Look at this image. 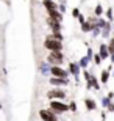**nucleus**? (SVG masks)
<instances>
[{"mask_svg": "<svg viewBox=\"0 0 114 121\" xmlns=\"http://www.w3.org/2000/svg\"><path fill=\"white\" fill-rule=\"evenodd\" d=\"M39 117L44 121H56V117L52 110H39Z\"/></svg>", "mask_w": 114, "mask_h": 121, "instance_id": "obj_4", "label": "nucleus"}, {"mask_svg": "<svg viewBox=\"0 0 114 121\" xmlns=\"http://www.w3.org/2000/svg\"><path fill=\"white\" fill-rule=\"evenodd\" d=\"M63 54L61 52H50V55H48V61L53 63V66H58L59 63H63Z\"/></svg>", "mask_w": 114, "mask_h": 121, "instance_id": "obj_3", "label": "nucleus"}, {"mask_svg": "<svg viewBox=\"0 0 114 121\" xmlns=\"http://www.w3.org/2000/svg\"><path fill=\"white\" fill-rule=\"evenodd\" d=\"M108 52H110V54H114V38L111 39L110 46H108Z\"/></svg>", "mask_w": 114, "mask_h": 121, "instance_id": "obj_12", "label": "nucleus"}, {"mask_svg": "<svg viewBox=\"0 0 114 121\" xmlns=\"http://www.w3.org/2000/svg\"><path fill=\"white\" fill-rule=\"evenodd\" d=\"M56 121H58V120H56Z\"/></svg>", "mask_w": 114, "mask_h": 121, "instance_id": "obj_20", "label": "nucleus"}, {"mask_svg": "<svg viewBox=\"0 0 114 121\" xmlns=\"http://www.w3.org/2000/svg\"><path fill=\"white\" fill-rule=\"evenodd\" d=\"M50 107H52V112H55V113H61V112H67L69 110V107H67L66 104L58 102V101H52Z\"/></svg>", "mask_w": 114, "mask_h": 121, "instance_id": "obj_2", "label": "nucleus"}, {"mask_svg": "<svg viewBox=\"0 0 114 121\" xmlns=\"http://www.w3.org/2000/svg\"><path fill=\"white\" fill-rule=\"evenodd\" d=\"M102 60H105V58H108L110 57V52H108V47H106L105 44H102L100 46V55H98Z\"/></svg>", "mask_w": 114, "mask_h": 121, "instance_id": "obj_8", "label": "nucleus"}, {"mask_svg": "<svg viewBox=\"0 0 114 121\" xmlns=\"http://www.w3.org/2000/svg\"><path fill=\"white\" fill-rule=\"evenodd\" d=\"M95 13H97V14H100V13H102V6H100V5H98V6H97V9H95Z\"/></svg>", "mask_w": 114, "mask_h": 121, "instance_id": "obj_18", "label": "nucleus"}, {"mask_svg": "<svg viewBox=\"0 0 114 121\" xmlns=\"http://www.w3.org/2000/svg\"><path fill=\"white\" fill-rule=\"evenodd\" d=\"M70 71H72V72H77V66H75V65H70Z\"/></svg>", "mask_w": 114, "mask_h": 121, "instance_id": "obj_17", "label": "nucleus"}, {"mask_svg": "<svg viewBox=\"0 0 114 121\" xmlns=\"http://www.w3.org/2000/svg\"><path fill=\"white\" fill-rule=\"evenodd\" d=\"M44 5H45V8H47V11H50V9H56V3H53L52 0H44Z\"/></svg>", "mask_w": 114, "mask_h": 121, "instance_id": "obj_9", "label": "nucleus"}, {"mask_svg": "<svg viewBox=\"0 0 114 121\" xmlns=\"http://www.w3.org/2000/svg\"><path fill=\"white\" fill-rule=\"evenodd\" d=\"M84 104H86V108H88V110H94V108H95V102L91 101V99H86Z\"/></svg>", "mask_w": 114, "mask_h": 121, "instance_id": "obj_10", "label": "nucleus"}, {"mask_svg": "<svg viewBox=\"0 0 114 121\" xmlns=\"http://www.w3.org/2000/svg\"><path fill=\"white\" fill-rule=\"evenodd\" d=\"M69 110H77V105H75V102H70V105H69Z\"/></svg>", "mask_w": 114, "mask_h": 121, "instance_id": "obj_13", "label": "nucleus"}, {"mask_svg": "<svg viewBox=\"0 0 114 121\" xmlns=\"http://www.w3.org/2000/svg\"><path fill=\"white\" fill-rule=\"evenodd\" d=\"M94 61H95V65H98V63L102 61V58L98 57V55H95V57H94Z\"/></svg>", "mask_w": 114, "mask_h": 121, "instance_id": "obj_14", "label": "nucleus"}, {"mask_svg": "<svg viewBox=\"0 0 114 121\" xmlns=\"http://www.w3.org/2000/svg\"><path fill=\"white\" fill-rule=\"evenodd\" d=\"M110 72L111 71H108V69L102 72V82H103V83H106V82H108V79H110Z\"/></svg>", "mask_w": 114, "mask_h": 121, "instance_id": "obj_11", "label": "nucleus"}, {"mask_svg": "<svg viewBox=\"0 0 114 121\" xmlns=\"http://www.w3.org/2000/svg\"><path fill=\"white\" fill-rule=\"evenodd\" d=\"M47 98L48 99H64L66 98V93L61 90H50L47 93Z\"/></svg>", "mask_w": 114, "mask_h": 121, "instance_id": "obj_5", "label": "nucleus"}, {"mask_svg": "<svg viewBox=\"0 0 114 121\" xmlns=\"http://www.w3.org/2000/svg\"><path fill=\"white\" fill-rule=\"evenodd\" d=\"M44 47H45V49H48L50 52H59L61 47H63V44H61V41L53 39V38L48 36L47 39H45V43H44Z\"/></svg>", "mask_w": 114, "mask_h": 121, "instance_id": "obj_1", "label": "nucleus"}, {"mask_svg": "<svg viewBox=\"0 0 114 121\" xmlns=\"http://www.w3.org/2000/svg\"><path fill=\"white\" fill-rule=\"evenodd\" d=\"M111 61L114 63V54H111Z\"/></svg>", "mask_w": 114, "mask_h": 121, "instance_id": "obj_19", "label": "nucleus"}, {"mask_svg": "<svg viewBox=\"0 0 114 121\" xmlns=\"http://www.w3.org/2000/svg\"><path fill=\"white\" fill-rule=\"evenodd\" d=\"M50 83L52 85H67V82H66V79H59V77H52L50 79Z\"/></svg>", "mask_w": 114, "mask_h": 121, "instance_id": "obj_7", "label": "nucleus"}, {"mask_svg": "<svg viewBox=\"0 0 114 121\" xmlns=\"http://www.w3.org/2000/svg\"><path fill=\"white\" fill-rule=\"evenodd\" d=\"M72 14H74V17H78V16H80V13H78V9H77V8L72 11Z\"/></svg>", "mask_w": 114, "mask_h": 121, "instance_id": "obj_15", "label": "nucleus"}, {"mask_svg": "<svg viewBox=\"0 0 114 121\" xmlns=\"http://www.w3.org/2000/svg\"><path fill=\"white\" fill-rule=\"evenodd\" d=\"M50 72H52L53 77H59V79H66V71L64 69H61L59 66H52V69H50Z\"/></svg>", "mask_w": 114, "mask_h": 121, "instance_id": "obj_6", "label": "nucleus"}, {"mask_svg": "<svg viewBox=\"0 0 114 121\" xmlns=\"http://www.w3.org/2000/svg\"><path fill=\"white\" fill-rule=\"evenodd\" d=\"M89 28H91V27H89V24H83V30L84 31H88Z\"/></svg>", "mask_w": 114, "mask_h": 121, "instance_id": "obj_16", "label": "nucleus"}]
</instances>
